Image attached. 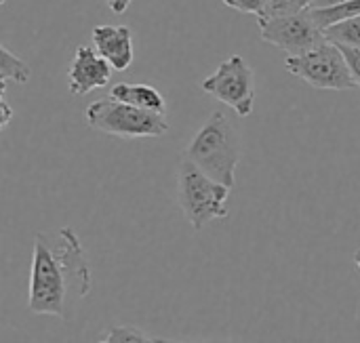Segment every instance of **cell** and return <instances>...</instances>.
<instances>
[{
    "label": "cell",
    "instance_id": "14",
    "mask_svg": "<svg viewBox=\"0 0 360 343\" xmlns=\"http://www.w3.org/2000/svg\"><path fill=\"white\" fill-rule=\"evenodd\" d=\"M314 0H268L266 11L262 17H287V15H300L304 11L312 8Z\"/></svg>",
    "mask_w": 360,
    "mask_h": 343
},
{
    "label": "cell",
    "instance_id": "18",
    "mask_svg": "<svg viewBox=\"0 0 360 343\" xmlns=\"http://www.w3.org/2000/svg\"><path fill=\"white\" fill-rule=\"evenodd\" d=\"M0 110H2V122H0V127L6 129L8 122H11V118H13V110H11V105L6 103V99H4V93H2V97H0Z\"/></svg>",
    "mask_w": 360,
    "mask_h": 343
},
{
    "label": "cell",
    "instance_id": "21",
    "mask_svg": "<svg viewBox=\"0 0 360 343\" xmlns=\"http://www.w3.org/2000/svg\"><path fill=\"white\" fill-rule=\"evenodd\" d=\"M354 264H356V268L360 270V249L354 253Z\"/></svg>",
    "mask_w": 360,
    "mask_h": 343
},
{
    "label": "cell",
    "instance_id": "2",
    "mask_svg": "<svg viewBox=\"0 0 360 343\" xmlns=\"http://www.w3.org/2000/svg\"><path fill=\"white\" fill-rule=\"evenodd\" d=\"M184 158L194 162L211 179L234 188L240 162V133L226 112H213L188 143Z\"/></svg>",
    "mask_w": 360,
    "mask_h": 343
},
{
    "label": "cell",
    "instance_id": "15",
    "mask_svg": "<svg viewBox=\"0 0 360 343\" xmlns=\"http://www.w3.org/2000/svg\"><path fill=\"white\" fill-rule=\"evenodd\" d=\"M97 343H158V339L148 337L137 327H112L108 335Z\"/></svg>",
    "mask_w": 360,
    "mask_h": 343
},
{
    "label": "cell",
    "instance_id": "10",
    "mask_svg": "<svg viewBox=\"0 0 360 343\" xmlns=\"http://www.w3.org/2000/svg\"><path fill=\"white\" fill-rule=\"evenodd\" d=\"M110 97L141 110H152V112H165L167 114V101L160 95L158 89H154L152 84L146 82H137V84H127V82H118L112 86Z\"/></svg>",
    "mask_w": 360,
    "mask_h": 343
},
{
    "label": "cell",
    "instance_id": "19",
    "mask_svg": "<svg viewBox=\"0 0 360 343\" xmlns=\"http://www.w3.org/2000/svg\"><path fill=\"white\" fill-rule=\"evenodd\" d=\"M105 2H108V6L112 8V13L120 15V13H124V11L131 6L133 0H105Z\"/></svg>",
    "mask_w": 360,
    "mask_h": 343
},
{
    "label": "cell",
    "instance_id": "13",
    "mask_svg": "<svg viewBox=\"0 0 360 343\" xmlns=\"http://www.w3.org/2000/svg\"><path fill=\"white\" fill-rule=\"evenodd\" d=\"M312 17L316 19V23L327 30L333 23H340L344 19H352V17H360V0H350L346 4H338L331 8H310Z\"/></svg>",
    "mask_w": 360,
    "mask_h": 343
},
{
    "label": "cell",
    "instance_id": "1",
    "mask_svg": "<svg viewBox=\"0 0 360 343\" xmlns=\"http://www.w3.org/2000/svg\"><path fill=\"white\" fill-rule=\"evenodd\" d=\"M89 293L91 266L76 232L61 228L55 236L36 234L27 310L38 316L70 321Z\"/></svg>",
    "mask_w": 360,
    "mask_h": 343
},
{
    "label": "cell",
    "instance_id": "23",
    "mask_svg": "<svg viewBox=\"0 0 360 343\" xmlns=\"http://www.w3.org/2000/svg\"><path fill=\"white\" fill-rule=\"evenodd\" d=\"M0 2H6V0H0Z\"/></svg>",
    "mask_w": 360,
    "mask_h": 343
},
{
    "label": "cell",
    "instance_id": "5",
    "mask_svg": "<svg viewBox=\"0 0 360 343\" xmlns=\"http://www.w3.org/2000/svg\"><path fill=\"white\" fill-rule=\"evenodd\" d=\"M285 67L289 74L302 78L304 82H308L314 89L348 91V89L359 86L350 72L346 55L342 53V48L338 44H333L329 40L310 53L287 57Z\"/></svg>",
    "mask_w": 360,
    "mask_h": 343
},
{
    "label": "cell",
    "instance_id": "12",
    "mask_svg": "<svg viewBox=\"0 0 360 343\" xmlns=\"http://www.w3.org/2000/svg\"><path fill=\"white\" fill-rule=\"evenodd\" d=\"M325 36L329 42L340 46H352L360 51V17L344 19L340 23H333L325 30Z\"/></svg>",
    "mask_w": 360,
    "mask_h": 343
},
{
    "label": "cell",
    "instance_id": "4",
    "mask_svg": "<svg viewBox=\"0 0 360 343\" xmlns=\"http://www.w3.org/2000/svg\"><path fill=\"white\" fill-rule=\"evenodd\" d=\"M84 120L91 129L122 137V139H137V137H162L169 133L171 124L165 112L141 110L112 97L93 101L84 110Z\"/></svg>",
    "mask_w": 360,
    "mask_h": 343
},
{
    "label": "cell",
    "instance_id": "22",
    "mask_svg": "<svg viewBox=\"0 0 360 343\" xmlns=\"http://www.w3.org/2000/svg\"><path fill=\"white\" fill-rule=\"evenodd\" d=\"M158 343H177V342H169V339H158Z\"/></svg>",
    "mask_w": 360,
    "mask_h": 343
},
{
    "label": "cell",
    "instance_id": "8",
    "mask_svg": "<svg viewBox=\"0 0 360 343\" xmlns=\"http://www.w3.org/2000/svg\"><path fill=\"white\" fill-rule=\"evenodd\" d=\"M112 65L91 46H76L72 65L68 70V89L72 95L82 97L95 89H101L112 78Z\"/></svg>",
    "mask_w": 360,
    "mask_h": 343
},
{
    "label": "cell",
    "instance_id": "20",
    "mask_svg": "<svg viewBox=\"0 0 360 343\" xmlns=\"http://www.w3.org/2000/svg\"><path fill=\"white\" fill-rule=\"evenodd\" d=\"M350 0H314L312 2V8H331V6H338V4H346Z\"/></svg>",
    "mask_w": 360,
    "mask_h": 343
},
{
    "label": "cell",
    "instance_id": "17",
    "mask_svg": "<svg viewBox=\"0 0 360 343\" xmlns=\"http://www.w3.org/2000/svg\"><path fill=\"white\" fill-rule=\"evenodd\" d=\"M338 46H340V44H338ZM340 48H342V53L346 55V61H348V65H350V72H352L356 84L360 86V51L359 48H352V46H340Z\"/></svg>",
    "mask_w": 360,
    "mask_h": 343
},
{
    "label": "cell",
    "instance_id": "3",
    "mask_svg": "<svg viewBox=\"0 0 360 343\" xmlns=\"http://www.w3.org/2000/svg\"><path fill=\"white\" fill-rule=\"evenodd\" d=\"M232 188L211 179L194 162L181 158L177 167V200L186 221L202 230L215 219L228 217V198Z\"/></svg>",
    "mask_w": 360,
    "mask_h": 343
},
{
    "label": "cell",
    "instance_id": "6",
    "mask_svg": "<svg viewBox=\"0 0 360 343\" xmlns=\"http://www.w3.org/2000/svg\"><path fill=\"white\" fill-rule=\"evenodd\" d=\"M200 89L232 108L240 118H247L253 112L255 72L240 55H232L219 63V67L200 82Z\"/></svg>",
    "mask_w": 360,
    "mask_h": 343
},
{
    "label": "cell",
    "instance_id": "11",
    "mask_svg": "<svg viewBox=\"0 0 360 343\" xmlns=\"http://www.w3.org/2000/svg\"><path fill=\"white\" fill-rule=\"evenodd\" d=\"M32 76V70L30 65L13 55L6 46H0V82H2V89H6V84L13 80L17 84H25Z\"/></svg>",
    "mask_w": 360,
    "mask_h": 343
},
{
    "label": "cell",
    "instance_id": "16",
    "mask_svg": "<svg viewBox=\"0 0 360 343\" xmlns=\"http://www.w3.org/2000/svg\"><path fill=\"white\" fill-rule=\"evenodd\" d=\"M226 6L234 8V11H240V13H247V15H257L262 17L264 11H266V2L268 0H221Z\"/></svg>",
    "mask_w": 360,
    "mask_h": 343
},
{
    "label": "cell",
    "instance_id": "7",
    "mask_svg": "<svg viewBox=\"0 0 360 343\" xmlns=\"http://www.w3.org/2000/svg\"><path fill=\"white\" fill-rule=\"evenodd\" d=\"M262 40L287 51L289 57L310 53L327 42L325 30L316 23L310 11L287 17H257Z\"/></svg>",
    "mask_w": 360,
    "mask_h": 343
},
{
    "label": "cell",
    "instance_id": "9",
    "mask_svg": "<svg viewBox=\"0 0 360 343\" xmlns=\"http://www.w3.org/2000/svg\"><path fill=\"white\" fill-rule=\"evenodd\" d=\"M97 53L118 72L133 63V32L129 25H95L91 32Z\"/></svg>",
    "mask_w": 360,
    "mask_h": 343
}]
</instances>
